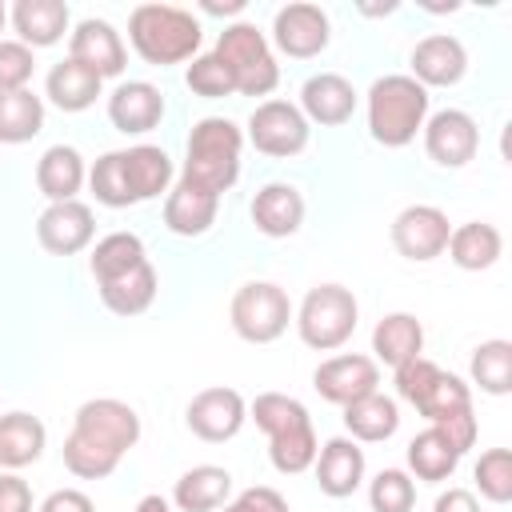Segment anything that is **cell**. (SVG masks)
<instances>
[{
    "instance_id": "obj_1",
    "label": "cell",
    "mask_w": 512,
    "mask_h": 512,
    "mask_svg": "<svg viewBox=\"0 0 512 512\" xmlns=\"http://www.w3.org/2000/svg\"><path fill=\"white\" fill-rule=\"evenodd\" d=\"M136 440H140V416L132 404L112 396L84 400L64 440V468L80 480H104L116 472L124 452L136 448Z\"/></svg>"
},
{
    "instance_id": "obj_2",
    "label": "cell",
    "mask_w": 512,
    "mask_h": 512,
    "mask_svg": "<svg viewBox=\"0 0 512 512\" xmlns=\"http://www.w3.org/2000/svg\"><path fill=\"white\" fill-rule=\"evenodd\" d=\"M248 416L256 420V428L268 436V460L276 472L284 476H300L312 468L320 444H316V428L308 408L296 396L284 392H260L248 404Z\"/></svg>"
},
{
    "instance_id": "obj_3",
    "label": "cell",
    "mask_w": 512,
    "mask_h": 512,
    "mask_svg": "<svg viewBox=\"0 0 512 512\" xmlns=\"http://www.w3.org/2000/svg\"><path fill=\"white\" fill-rule=\"evenodd\" d=\"M128 40L136 48L140 60L168 68V64H184L200 52L204 28L188 8L176 4H136L128 16Z\"/></svg>"
},
{
    "instance_id": "obj_4",
    "label": "cell",
    "mask_w": 512,
    "mask_h": 512,
    "mask_svg": "<svg viewBox=\"0 0 512 512\" xmlns=\"http://www.w3.org/2000/svg\"><path fill=\"white\" fill-rule=\"evenodd\" d=\"M240 148H244V132L224 120V116H204L192 132H188V156H184V172L180 180L220 196L236 184L240 176Z\"/></svg>"
},
{
    "instance_id": "obj_5",
    "label": "cell",
    "mask_w": 512,
    "mask_h": 512,
    "mask_svg": "<svg viewBox=\"0 0 512 512\" xmlns=\"http://www.w3.org/2000/svg\"><path fill=\"white\" fill-rule=\"evenodd\" d=\"M428 120V88L412 76H380L368 88V132L384 148H404Z\"/></svg>"
},
{
    "instance_id": "obj_6",
    "label": "cell",
    "mask_w": 512,
    "mask_h": 512,
    "mask_svg": "<svg viewBox=\"0 0 512 512\" xmlns=\"http://www.w3.org/2000/svg\"><path fill=\"white\" fill-rule=\"evenodd\" d=\"M212 56L228 68L232 76V88L240 96H268L276 84H280V64L272 56V44L268 36L248 24V20H236V24H224V32L216 36V48Z\"/></svg>"
},
{
    "instance_id": "obj_7",
    "label": "cell",
    "mask_w": 512,
    "mask_h": 512,
    "mask_svg": "<svg viewBox=\"0 0 512 512\" xmlns=\"http://www.w3.org/2000/svg\"><path fill=\"white\" fill-rule=\"evenodd\" d=\"M360 304L344 284H316L296 308V332L316 352H336L352 340Z\"/></svg>"
},
{
    "instance_id": "obj_8",
    "label": "cell",
    "mask_w": 512,
    "mask_h": 512,
    "mask_svg": "<svg viewBox=\"0 0 512 512\" xmlns=\"http://www.w3.org/2000/svg\"><path fill=\"white\" fill-rule=\"evenodd\" d=\"M228 320H232V332L248 344H272L288 332V320H292V300L280 284L272 280H248L236 288L232 296V308H228Z\"/></svg>"
},
{
    "instance_id": "obj_9",
    "label": "cell",
    "mask_w": 512,
    "mask_h": 512,
    "mask_svg": "<svg viewBox=\"0 0 512 512\" xmlns=\"http://www.w3.org/2000/svg\"><path fill=\"white\" fill-rule=\"evenodd\" d=\"M308 136H312V124L304 120V112L288 100H264L256 104V112L248 116V140L256 152L264 156H276V160H288L296 152L308 148Z\"/></svg>"
},
{
    "instance_id": "obj_10",
    "label": "cell",
    "mask_w": 512,
    "mask_h": 512,
    "mask_svg": "<svg viewBox=\"0 0 512 512\" xmlns=\"http://www.w3.org/2000/svg\"><path fill=\"white\" fill-rule=\"evenodd\" d=\"M448 236H452V224L432 204H408L392 220V248L404 260H416V264H428V260L444 256Z\"/></svg>"
},
{
    "instance_id": "obj_11",
    "label": "cell",
    "mask_w": 512,
    "mask_h": 512,
    "mask_svg": "<svg viewBox=\"0 0 512 512\" xmlns=\"http://www.w3.org/2000/svg\"><path fill=\"white\" fill-rule=\"evenodd\" d=\"M424 152L440 168H464L480 148V128L460 108H440L424 120Z\"/></svg>"
},
{
    "instance_id": "obj_12",
    "label": "cell",
    "mask_w": 512,
    "mask_h": 512,
    "mask_svg": "<svg viewBox=\"0 0 512 512\" xmlns=\"http://www.w3.org/2000/svg\"><path fill=\"white\" fill-rule=\"evenodd\" d=\"M184 420H188L192 436H200V440H208V444H224V440H232V436L244 428L248 404H244V396H240L236 388L216 384V388H204V392H196V396L188 400Z\"/></svg>"
},
{
    "instance_id": "obj_13",
    "label": "cell",
    "mask_w": 512,
    "mask_h": 512,
    "mask_svg": "<svg viewBox=\"0 0 512 512\" xmlns=\"http://www.w3.org/2000/svg\"><path fill=\"white\" fill-rule=\"evenodd\" d=\"M332 24L320 4H284L272 20V44L292 60H312L328 48Z\"/></svg>"
},
{
    "instance_id": "obj_14",
    "label": "cell",
    "mask_w": 512,
    "mask_h": 512,
    "mask_svg": "<svg viewBox=\"0 0 512 512\" xmlns=\"http://www.w3.org/2000/svg\"><path fill=\"white\" fill-rule=\"evenodd\" d=\"M92 236H96V216L80 200L48 204L40 212V220H36V240L52 256H76V252H84L92 244Z\"/></svg>"
},
{
    "instance_id": "obj_15",
    "label": "cell",
    "mask_w": 512,
    "mask_h": 512,
    "mask_svg": "<svg viewBox=\"0 0 512 512\" xmlns=\"http://www.w3.org/2000/svg\"><path fill=\"white\" fill-rule=\"evenodd\" d=\"M380 384V368L372 356H360V352H344V356H332L324 360L316 372H312V388L328 400V404H352L368 392H376Z\"/></svg>"
},
{
    "instance_id": "obj_16",
    "label": "cell",
    "mask_w": 512,
    "mask_h": 512,
    "mask_svg": "<svg viewBox=\"0 0 512 512\" xmlns=\"http://www.w3.org/2000/svg\"><path fill=\"white\" fill-rule=\"evenodd\" d=\"M68 56H72L76 64H84L88 72H96L100 80L120 76L124 64H128V48H124L120 32H116L108 20H96V16H88V20H80V24L72 28V36H68Z\"/></svg>"
},
{
    "instance_id": "obj_17",
    "label": "cell",
    "mask_w": 512,
    "mask_h": 512,
    "mask_svg": "<svg viewBox=\"0 0 512 512\" xmlns=\"http://www.w3.org/2000/svg\"><path fill=\"white\" fill-rule=\"evenodd\" d=\"M408 64H412V80L420 88H452L468 72V52H464V44L456 36L432 32V36H424L412 48V60Z\"/></svg>"
},
{
    "instance_id": "obj_18",
    "label": "cell",
    "mask_w": 512,
    "mask_h": 512,
    "mask_svg": "<svg viewBox=\"0 0 512 512\" xmlns=\"http://www.w3.org/2000/svg\"><path fill=\"white\" fill-rule=\"evenodd\" d=\"M108 120L124 136H144L164 120V92L148 80L116 84L108 96Z\"/></svg>"
},
{
    "instance_id": "obj_19",
    "label": "cell",
    "mask_w": 512,
    "mask_h": 512,
    "mask_svg": "<svg viewBox=\"0 0 512 512\" xmlns=\"http://www.w3.org/2000/svg\"><path fill=\"white\" fill-rule=\"evenodd\" d=\"M308 124H324V128H336V124H348L352 112H356V88L340 76V72H316L304 80L300 88V104Z\"/></svg>"
},
{
    "instance_id": "obj_20",
    "label": "cell",
    "mask_w": 512,
    "mask_h": 512,
    "mask_svg": "<svg viewBox=\"0 0 512 512\" xmlns=\"http://www.w3.org/2000/svg\"><path fill=\"white\" fill-rule=\"evenodd\" d=\"M312 468H316L320 492L332 496V500H344V496H352L364 484V448L352 436H332L316 452Z\"/></svg>"
},
{
    "instance_id": "obj_21",
    "label": "cell",
    "mask_w": 512,
    "mask_h": 512,
    "mask_svg": "<svg viewBox=\"0 0 512 512\" xmlns=\"http://www.w3.org/2000/svg\"><path fill=\"white\" fill-rule=\"evenodd\" d=\"M252 224H256V232H264L272 240H284V236L300 232V224H304V196H300V188L284 184V180L264 184L252 196Z\"/></svg>"
},
{
    "instance_id": "obj_22",
    "label": "cell",
    "mask_w": 512,
    "mask_h": 512,
    "mask_svg": "<svg viewBox=\"0 0 512 512\" xmlns=\"http://www.w3.org/2000/svg\"><path fill=\"white\" fill-rule=\"evenodd\" d=\"M24 48H52L68 32V4L64 0H16L8 12Z\"/></svg>"
},
{
    "instance_id": "obj_23",
    "label": "cell",
    "mask_w": 512,
    "mask_h": 512,
    "mask_svg": "<svg viewBox=\"0 0 512 512\" xmlns=\"http://www.w3.org/2000/svg\"><path fill=\"white\" fill-rule=\"evenodd\" d=\"M216 208H220V196L188 184V180H176V188H168V200H164V228L172 236H204L212 224H216Z\"/></svg>"
},
{
    "instance_id": "obj_24",
    "label": "cell",
    "mask_w": 512,
    "mask_h": 512,
    "mask_svg": "<svg viewBox=\"0 0 512 512\" xmlns=\"http://www.w3.org/2000/svg\"><path fill=\"white\" fill-rule=\"evenodd\" d=\"M84 180H88V168H84V156H80L72 144H52V148H44V156L36 160V188H40L52 204L76 200V192L84 188Z\"/></svg>"
},
{
    "instance_id": "obj_25",
    "label": "cell",
    "mask_w": 512,
    "mask_h": 512,
    "mask_svg": "<svg viewBox=\"0 0 512 512\" xmlns=\"http://www.w3.org/2000/svg\"><path fill=\"white\" fill-rule=\"evenodd\" d=\"M228 496H232V472L220 464H196L172 488V504L180 512H216L228 504Z\"/></svg>"
},
{
    "instance_id": "obj_26",
    "label": "cell",
    "mask_w": 512,
    "mask_h": 512,
    "mask_svg": "<svg viewBox=\"0 0 512 512\" xmlns=\"http://www.w3.org/2000/svg\"><path fill=\"white\" fill-rule=\"evenodd\" d=\"M48 432L32 412H4L0 416V468L16 472L44 456Z\"/></svg>"
},
{
    "instance_id": "obj_27",
    "label": "cell",
    "mask_w": 512,
    "mask_h": 512,
    "mask_svg": "<svg viewBox=\"0 0 512 512\" xmlns=\"http://www.w3.org/2000/svg\"><path fill=\"white\" fill-rule=\"evenodd\" d=\"M444 252L452 256L456 268H464V272H484V268H492V264L500 260V252H504V236H500L496 224L468 220V224L452 228Z\"/></svg>"
},
{
    "instance_id": "obj_28",
    "label": "cell",
    "mask_w": 512,
    "mask_h": 512,
    "mask_svg": "<svg viewBox=\"0 0 512 512\" xmlns=\"http://www.w3.org/2000/svg\"><path fill=\"white\" fill-rule=\"evenodd\" d=\"M372 352L376 360H384L388 368H400L408 360H416L424 352V324L412 312H388L376 328H372Z\"/></svg>"
},
{
    "instance_id": "obj_29",
    "label": "cell",
    "mask_w": 512,
    "mask_h": 512,
    "mask_svg": "<svg viewBox=\"0 0 512 512\" xmlns=\"http://www.w3.org/2000/svg\"><path fill=\"white\" fill-rule=\"evenodd\" d=\"M344 428L352 432L356 444H380L400 428V408L392 396H384L376 388V392L344 404Z\"/></svg>"
},
{
    "instance_id": "obj_30",
    "label": "cell",
    "mask_w": 512,
    "mask_h": 512,
    "mask_svg": "<svg viewBox=\"0 0 512 512\" xmlns=\"http://www.w3.org/2000/svg\"><path fill=\"white\" fill-rule=\"evenodd\" d=\"M100 84H104V80H100L96 72H88L84 64H76V60L68 56V60H60V64H52V72H48V80H44V96H48L60 112H84V108L96 104Z\"/></svg>"
},
{
    "instance_id": "obj_31",
    "label": "cell",
    "mask_w": 512,
    "mask_h": 512,
    "mask_svg": "<svg viewBox=\"0 0 512 512\" xmlns=\"http://www.w3.org/2000/svg\"><path fill=\"white\" fill-rule=\"evenodd\" d=\"M408 472L416 476V480H424V484H444L452 472H456V464H460V452L444 440V432L440 428H424L420 436H412L408 440Z\"/></svg>"
},
{
    "instance_id": "obj_32",
    "label": "cell",
    "mask_w": 512,
    "mask_h": 512,
    "mask_svg": "<svg viewBox=\"0 0 512 512\" xmlns=\"http://www.w3.org/2000/svg\"><path fill=\"white\" fill-rule=\"evenodd\" d=\"M124 172H128V188L140 200H156L160 192H168L172 184V160L164 148L156 144H136V148H124Z\"/></svg>"
},
{
    "instance_id": "obj_33",
    "label": "cell",
    "mask_w": 512,
    "mask_h": 512,
    "mask_svg": "<svg viewBox=\"0 0 512 512\" xmlns=\"http://www.w3.org/2000/svg\"><path fill=\"white\" fill-rule=\"evenodd\" d=\"M96 288H100V300H104L108 312H116V316H140L156 300V268L144 260L132 272H124V276H116L108 284H96Z\"/></svg>"
},
{
    "instance_id": "obj_34",
    "label": "cell",
    "mask_w": 512,
    "mask_h": 512,
    "mask_svg": "<svg viewBox=\"0 0 512 512\" xmlns=\"http://www.w3.org/2000/svg\"><path fill=\"white\" fill-rule=\"evenodd\" d=\"M144 240L136 232H108L104 240H96L92 256H88V268L96 276V284H108L124 272H132L136 264H144Z\"/></svg>"
},
{
    "instance_id": "obj_35",
    "label": "cell",
    "mask_w": 512,
    "mask_h": 512,
    "mask_svg": "<svg viewBox=\"0 0 512 512\" xmlns=\"http://www.w3.org/2000/svg\"><path fill=\"white\" fill-rule=\"evenodd\" d=\"M44 128V100L28 88L0 92V144H28Z\"/></svg>"
},
{
    "instance_id": "obj_36",
    "label": "cell",
    "mask_w": 512,
    "mask_h": 512,
    "mask_svg": "<svg viewBox=\"0 0 512 512\" xmlns=\"http://www.w3.org/2000/svg\"><path fill=\"white\" fill-rule=\"evenodd\" d=\"M468 376L480 392L488 396H508L512 392V344L508 340H484L472 348Z\"/></svg>"
},
{
    "instance_id": "obj_37",
    "label": "cell",
    "mask_w": 512,
    "mask_h": 512,
    "mask_svg": "<svg viewBox=\"0 0 512 512\" xmlns=\"http://www.w3.org/2000/svg\"><path fill=\"white\" fill-rule=\"evenodd\" d=\"M468 408H472V388H468L460 376L444 372V368H440V376L428 384V392L416 400V412H420L428 424H440V420H448V416H456V412H468Z\"/></svg>"
},
{
    "instance_id": "obj_38",
    "label": "cell",
    "mask_w": 512,
    "mask_h": 512,
    "mask_svg": "<svg viewBox=\"0 0 512 512\" xmlns=\"http://www.w3.org/2000/svg\"><path fill=\"white\" fill-rule=\"evenodd\" d=\"M88 188L104 208H128L136 204L132 188H128V172H124V152H104L92 168H88Z\"/></svg>"
},
{
    "instance_id": "obj_39",
    "label": "cell",
    "mask_w": 512,
    "mask_h": 512,
    "mask_svg": "<svg viewBox=\"0 0 512 512\" xmlns=\"http://www.w3.org/2000/svg\"><path fill=\"white\" fill-rule=\"evenodd\" d=\"M368 504H372V512H412L416 480L404 468H384L368 480Z\"/></svg>"
},
{
    "instance_id": "obj_40",
    "label": "cell",
    "mask_w": 512,
    "mask_h": 512,
    "mask_svg": "<svg viewBox=\"0 0 512 512\" xmlns=\"http://www.w3.org/2000/svg\"><path fill=\"white\" fill-rule=\"evenodd\" d=\"M472 476H476V488H480L484 500H492V504H508L512 500V452L508 448L480 452Z\"/></svg>"
},
{
    "instance_id": "obj_41",
    "label": "cell",
    "mask_w": 512,
    "mask_h": 512,
    "mask_svg": "<svg viewBox=\"0 0 512 512\" xmlns=\"http://www.w3.org/2000/svg\"><path fill=\"white\" fill-rule=\"evenodd\" d=\"M184 84H188L196 96H204V100H224V96H232V92H236V88H232L228 68H224L212 52L192 56V64L184 68Z\"/></svg>"
},
{
    "instance_id": "obj_42",
    "label": "cell",
    "mask_w": 512,
    "mask_h": 512,
    "mask_svg": "<svg viewBox=\"0 0 512 512\" xmlns=\"http://www.w3.org/2000/svg\"><path fill=\"white\" fill-rule=\"evenodd\" d=\"M32 72H36L32 48H24L20 40H0V92H20V88H28Z\"/></svg>"
},
{
    "instance_id": "obj_43",
    "label": "cell",
    "mask_w": 512,
    "mask_h": 512,
    "mask_svg": "<svg viewBox=\"0 0 512 512\" xmlns=\"http://www.w3.org/2000/svg\"><path fill=\"white\" fill-rule=\"evenodd\" d=\"M396 372V392H400V400H408L412 408H416V400L428 392V384L440 376V364H432L428 356H416V360H408V364H400V368H392Z\"/></svg>"
},
{
    "instance_id": "obj_44",
    "label": "cell",
    "mask_w": 512,
    "mask_h": 512,
    "mask_svg": "<svg viewBox=\"0 0 512 512\" xmlns=\"http://www.w3.org/2000/svg\"><path fill=\"white\" fill-rule=\"evenodd\" d=\"M224 512H288V500L276 488L256 484V488H244L236 500H228Z\"/></svg>"
},
{
    "instance_id": "obj_45",
    "label": "cell",
    "mask_w": 512,
    "mask_h": 512,
    "mask_svg": "<svg viewBox=\"0 0 512 512\" xmlns=\"http://www.w3.org/2000/svg\"><path fill=\"white\" fill-rule=\"evenodd\" d=\"M0 512H32V488L16 472H0Z\"/></svg>"
},
{
    "instance_id": "obj_46",
    "label": "cell",
    "mask_w": 512,
    "mask_h": 512,
    "mask_svg": "<svg viewBox=\"0 0 512 512\" xmlns=\"http://www.w3.org/2000/svg\"><path fill=\"white\" fill-rule=\"evenodd\" d=\"M36 512H96V504L80 488H56L52 496H44V504Z\"/></svg>"
},
{
    "instance_id": "obj_47",
    "label": "cell",
    "mask_w": 512,
    "mask_h": 512,
    "mask_svg": "<svg viewBox=\"0 0 512 512\" xmlns=\"http://www.w3.org/2000/svg\"><path fill=\"white\" fill-rule=\"evenodd\" d=\"M432 512H480V500L468 488H448V492L436 496Z\"/></svg>"
},
{
    "instance_id": "obj_48",
    "label": "cell",
    "mask_w": 512,
    "mask_h": 512,
    "mask_svg": "<svg viewBox=\"0 0 512 512\" xmlns=\"http://www.w3.org/2000/svg\"><path fill=\"white\" fill-rule=\"evenodd\" d=\"M208 16H240L244 12V0H228V4H216V0H204L200 4Z\"/></svg>"
},
{
    "instance_id": "obj_49",
    "label": "cell",
    "mask_w": 512,
    "mask_h": 512,
    "mask_svg": "<svg viewBox=\"0 0 512 512\" xmlns=\"http://www.w3.org/2000/svg\"><path fill=\"white\" fill-rule=\"evenodd\" d=\"M136 512H172V508H168L164 496H144V500L136 504Z\"/></svg>"
},
{
    "instance_id": "obj_50",
    "label": "cell",
    "mask_w": 512,
    "mask_h": 512,
    "mask_svg": "<svg viewBox=\"0 0 512 512\" xmlns=\"http://www.w3.org/2000/svg\"><path fill=\"white\" fill-rule=\"evenodd\" d=\"M4 24H8V8H4V0H0V32H4Z\"/></svg>"
}]
</instances>
